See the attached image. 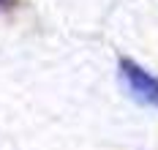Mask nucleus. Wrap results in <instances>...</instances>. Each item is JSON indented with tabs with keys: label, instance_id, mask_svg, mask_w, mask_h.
Masks as SVG:
<instances>
[{
	"label": "nucleus",
	"instance_id": "nucleus-1",
	"mask_svg": "<svg viewBox=\"0 0 158 150\" xmlns=\"http://www.w3.org/2000/svg\"><path fill=\"white\" fill-rule=\"evenodd\" d=\"M120 77H123L126 87L131 90V96L136 101L158 106V77L147 74L142 66H136L128 57H120Z\"/></svg>",
	"mask_w": 158,
	"mask_h": 150
}]
</instances>
